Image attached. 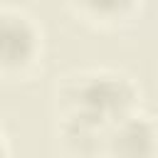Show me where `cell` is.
I'll use <instances>...</instances> for the list:
<instances>
[{
	"label": "cell",
	"instance_id": "1",
	"mask_svg": "<svg viewBox=\"0 0 158 158\" xmlns=\"http://www.w3.org/2000/svg\"><path fill=\"white\" fill-rule=\"evenodd\" d=\"M141 106V84L118 67H77L64 72L52 89L54 123L84 126L99 133L111 131Z\"/></svg>",
	"mask_w": 158,
	"mask_h": 158
},
{
	"label": "cell",
	"instance_id": "2",
	"mask_svg": "<svg viewBox=\"0 0 158 158\" xmlns=\"http://www.w3.org/2000/svg\"><path fill=\"white\" fill-rule=\"evenodd\" d=\"M44 57V30L40 20L12 2L0 5V77L5 81L32 79Z\"/></svg>",
	"mask_w": 158,
	"mask_h": 158
},
{
	"label": "cell",
	"instance_id": "3",
	"mask_svg": "<svg viewBox=\"0 0 158 158\" xmlns=\"http://www.w3.org/2000/svg\"><path fill=\"white\" fill-rule=\"evenodd\" d=\"M104 158H158V116L138 109L114 123Z\"/></svg>",
	"mask_w": 158,
	"mask_h": 158
},
{
	"label": "cell",
	"instance_id": "4",
	"mask_svg": "<svg viewBox=\"0 0 158 158\" xmlns=\"http://www.w3.org/2000/svg\"><path fill=\"white\" fill-rule=\"evenodd\" d=\"M64 10L91 30L116 32L136 25L146 5L141 0H72L64 2Z\"/></svg>",
	"mask_w": 158,
	"mask_h": 158
},
{
	"label": "cell",
	"instance_id": "5",
	"mask_svg": "<svg viewBox=\"0 0 158 158\" xmlns=\"http://www.w3.org/2000/svg\"><path fill=\"white\" fill-rule=\"evenodd\" d=\"M0 151H2V158H12V141H10V133L5 126L0 131Z\"/></svg>",
	"mask_w": 158,
	"mask_h": 158
}]
</instances>
